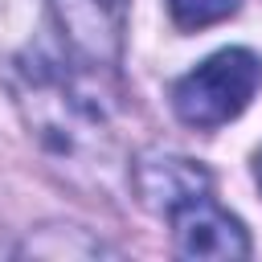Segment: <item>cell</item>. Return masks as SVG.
Returning a JSON list of instances; mask_svg holds the SVG:
<instances>
[{
    "label": "cell",
    "mask_w": 262,
    "mask_h": 262,
    "mask_svg": "<svg viewBox=\"0 0 262 262\" xmlns=\"http://www.w3.org/2000/svg\"><path fill=\"white\" fill-rule=\"evenodd\" d=\"M262 82V61L250 49H221L172 86V106L188 127L213 131L237 119Z\"/></svg>",
    "instance_id": "cell-1"
},
{
    "label": "cell",
    "mask_w": 262,
    "mask_h": 262,
    "mask_svg": "<svg viewBox=\"0 0 262 262\" xmlns=\"http://www.w3.org/2000/svg\"><path fill=\"white\" fill-rule=\"evenodd\" d=\"M20 74H25L20 102H25L29 119L37 123V131L61 156H78L86 143H98L102 111L90 102V94L78 90V82H70L61 70H53V61H33Z\"/></svg>",
    "instance_id": "cell-2"
},
{
    "label": "cell",
    "mask_w": 262,
    "mask_h": 262,
    "mask_svg": "<svg viewBox=\"0 0 262 262\" xmlns=\"http://www.w3.org/2000/svg\"><path fill=\"white\" fill-rule=\"evenodd\" d=\"M168 221H172L176 254H184V258H217V262L250 258V237H246L242 221L229 217L209 192L176 205L168 213Z\"/></svg>",
    "instance_id": "cell-3"
},
{
    "label": "cell",
    "mask_w": 262,
    "mask_h": 262,
    "mask_svg": "<svg viewBox=\"0 0 262 262\" xmlns=\"http://www.w3.org/2000/svg\"><path fill=\"white\" fill-rule=\"evenodd\" d=\"M57 25L70 37V49L90 66H115L123 49L127 0H53Z\"/></svg>",
    "instance_id": "cell-4"
},
{
    "label": "cell",
    "mask_w": 262,
    "mask_h": 262,
    "mask_svg": "<svg viewBox=\"0 0 262 262\" xmlns=\"http://www.w3.org/2000/svg\"><path fill=\"white\" fill-rule=\"evenodd\" d=\"M131 184L139 192V201L168 217L176 205L209 192V172L196 164V160H184V156H168V151H143L135 164H131Z\"/></svg>",
    "instance_id": "cell-5"
},
{
    "label": "cell",
    "mask_w": 262,
    "mask_h": 262,
    "mask_svg": "<svg viewBox=\"0 0 262 262\" xmlns=\"http://www.w3.org/2000/svg\"><path fill=\"white\" fill-rule=\"evenodd\" d=\"M242 8V0H168V12L180 29H209L217 20H229Z\"/></svg>",
    "instance_id": "cell-6"
},
{
    "label": "cell",
    "mask_w": 262,
    "mask_h": 262,
    "mask_svg": "<svg viewBox=\"0 0 262 262\" xmlns=\"http://www.w3.org/2000/svg\"><path fill=\"white\" fill-rule=\"evenodd\" d=\"M258 184H262V156H258Z\"/></svg>",
    "instance_id": "cell-7"
}]
</instances>
